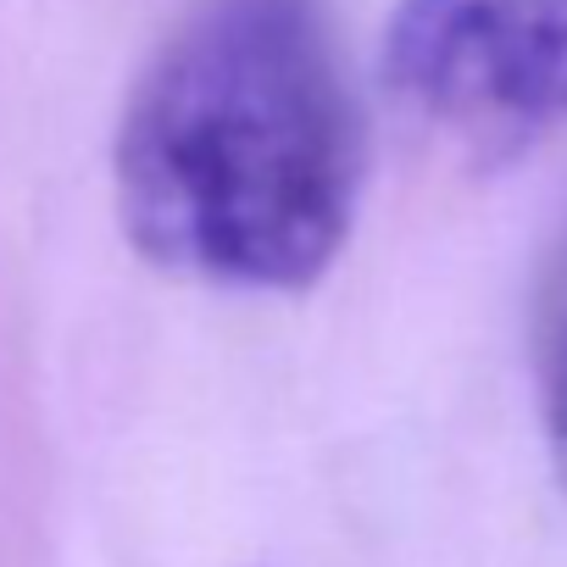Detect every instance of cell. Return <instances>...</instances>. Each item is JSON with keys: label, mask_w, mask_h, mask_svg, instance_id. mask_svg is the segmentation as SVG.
I'll list each match as a JSON object with an SVG mask.
<instances>
[{"label": "cell", "mask_w": 567, "mask_h": 567, "mask_svg": "<svg viewBox=\"0 0 567 567\" xmlns=\"http://www.w3.org/2000/svg\"><path fill=\"white\" fill-rule=\"evenodd\" d=\"M112 178L162 272L245 296L318 284L362 195V117L318 0H195L128 95Z\"/></svg>", "instance_id": "1"}, {"label": "cell", "mask_w": 567, "mask_h": 567, "mask_svg": "<svg viewBox=\"0 0 567 567\" xmlns=\"http://www.w3.org/2000/svg\"><path fill=\"white\" fill-rule=\"evenodd\" d=\"M384 90L462 167H512L567 128V0H401Z\"/></svg>", "instance_id": "2"}, {"label": "cell", "mask_w": 567, "mask_h": 567, "mask_svg": "<svg viewBox=\"0 0 567 567\" xmlns=\"http://www.w3.org/2000/svg\"><path fill=\"white\" fill-rule=\"evenodd\" d=\"M534 390H539V429L550 467L567 489V261L550 278V296L539 312V346H534Z\"/></svg>", "instance_id": "3"}]
</instances>
